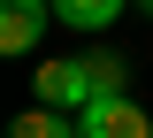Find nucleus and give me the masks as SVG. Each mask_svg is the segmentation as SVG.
Instances as JSON below:
<instances>
[{
	"label": "nucleus",
	"instance_id": "f257e3e1",
	"mask_svg": "<svg viewBox=\"0 0 153 138\" xmlns=\"http://www.w3.org/2000/svg\"><path fill=\"white\" fill-rule=\"evenodd\" d=\"M31 92L46 100V107H92V61L84 54H54V61H38V77H31Z\"/></svg>",
	"mask_w": 153,
	"mask_h": 138
},
{
	"label": "nucleus",
	"instance_id": "423d86ee",
	"mask_svg": "<svg viewBox=\"0 0 153 138\" xmlns=\"http://www.w3.org/2000/svg\"><path fill=\"white\" fill-rule=\"evenodd\" d=\"M84 61H92V92H100V100H107V92H123V77H130V69H123V54H100V46H92Z\"/></svg>",
	"mask_w": 153,
	"mask_h": 138
},
{
	"label": "nucleus",
	"instance_id": "7ed1b4c3",
	"mask_svg": "<svg viewBox=\"0 0 153 138\" xmlns=\"http://www.w3.org/2000/svg\"><path fill=\"white\" fill-rule=\"evenodd\" d=\"M54 0H0V54H38Z\"/></svg>",
	"mask_w": 153,
	"mask_h": 138
},
{
	"label": "nucleus",
	"instance_id": "39448f33",
	"mask_svg": "<svg viewBox=\"0 0 153 138\" xmlns=\"http://www.w3.org/2000/svg\"><path fill=\"white\" fill-rule=\"evenodd\" d=\"M8 138H76V123H69V107H23L16 123H8Z\"/></svg>",
	"mask_w": 153,
	"mask_h": 138
},
{
	"label": "nucleus",
	"instance_id": "0eeeda50",
	"mask_svg": "<svg viewBox=\"0 0 153 138\" xmlns=\"http://www.w3.org/2000/svg\"><path fill=\"white\" fill-rule=\"evenodd\" d=\"M138 8H146V16H153V0H138Z\"/></svg>",
	"mask_w": 153,
	"mask_h": 138
},
{
	"label": "nucleus",
	"instance_id": "20e7f679",
	"mask_svg": "<svg viewBox=\"0 0 153 138\" xmlns=\"http://www.w3.org/2000/svg\"><path fill=\"white\" fill-rule=\"evenodd\" d=\"M123 8H130V0H54V23H69V31H107Z\"/></svg>",
	"mask_w": 153,
	"mask_h": 138
},
{
	"label": "nucleus",
	"instance_id": "f03ea898",
	"mask_svg": "<svg viewBox=\"0 0 153 138\" xmlns=\"http://www.w3.org/2000/svg\"><path fill=\"white\" fill-rule=\"evenodd\" d=\"M76 138H153V115L130 92H107L92 107H76Z\"/></svg>",
	"mask_w": 153,
	"mask_h": 138
}]
</instances>
